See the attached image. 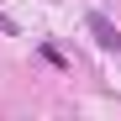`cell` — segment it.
<instances>
[{
	"label": "cell",
	"instance_id": "obj_1",
	"mask_svg": "<svg viewBox=\"0 0 121 121\" xmlns=\"http://www.w3.org/2000/svg\"><path fill=\"white\" fill-rule=\"evenodd\" d=\"M84 26H90V37H95V48H100V53H116V58H121V26L111 21L105 11H90V16H84Z\"/></svg>",
	"mask_w": 121,
	"mask_h": 121
},
{
	"label": "cell",
	"instance_id": "obj_2",
	"mask_svg": "<svg viewBox=\"0 0 121 121\" xmlns=\"http://www.w3.org/2000/svg\"><path fill=\"white\" fill-rule=\"evenodd\" d=\"M0 32H5V37H16V21H11L5 11H0Z\"/></svg>",
	"mask_w": 121,
	"mask_h": 121
}]
</instances>
